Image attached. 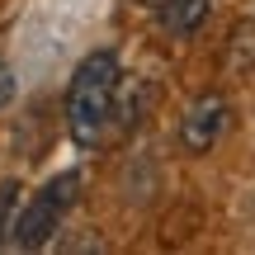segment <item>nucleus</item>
Instances as JSON below:
<instances>
[{
    "mask_svg": "<svg viewBox=\"0 0 255 255\" xmlns=\"http://www.w3.org/2000/svg\"><path fill=\"white\" fill-rule=\"evenodd\" d=\"M76 189H81V175L76 170L52 175V180L19 208V222H14V237L9 241H14L19 251H43L47 241L62 232L66 213H71V203H76Z\"/></svg>",
    "mask_w": 255,
    "mask_h": 255,
    "instance_id": "2",
    "label": "nucleus"
},
{
    "mask_svg": "<svg viewBox=\"0 0 255 255\" xmlns=\"http://www.w3.org/2000/svg\"><path fill=\"white\" fill-rule=\"evenodd\" d=\"M156 14H161V28L170 38H189V33H199L203 19H208V0H161Z\"/></svg>",
    "mask_w": 255,
    "mask_h": 255,
    "instance_id": "4",
    "label": "nucleus"
},
{
    "mask_svg": "<svg viewBox=\"0 0 255 255\" xmlns=\"http://www.w3.org/2000/svg\"><path fill=\"white\" fill-rule=\"evenodd\" d=\"M9 100H14V71H9V66L0 62V109H5Z\"/></svg>",
    "mask_w": 255,
    "mask_h": 255,
    "instance_id": "7",
    "label": "nucleus"
},
{
    "mask_svg": "<svg viewBox=\"0 0 255 255\" xmlns=\"http://www.w3.org/2000/svg\"><path fill=\"white\" fill-rule=\"evenodd\" d=\"M222 57H227V71H237V76L255 71V19H241L227 33V52Z\"/></svg>",
    "mask_w": 255,
    "mask_h": 255,
    "instance_id": "5",
    "label": "nucleus"
},
{
    "mask_svg": "<svg viewBox=\"0 0 255 255\" xmlns=\"http://www.w3.org/2000/svg\"><path fill=\"white\" fill-rule=\"evenodd\" d=\"M19 184L9 180V184H0V246H5L9 237H14V222H19Z\"/></svg>",
    "mask_w": 255,
    "mask_h": 255,
    "instance_id": "6",
    "label": "nucleus"
},
{
    "mask_svg": "<svg viewBox=\"0 0 255 255\" xmlns=\"http://www.w3.org/2000/svg\"><path fill=\"white\" fill-rule=\"evenodd\" d=\"M119 81L123 66L114 47H95L90 57H81V66L71 71L66 85V132L76 146H100L104 132L114 123V104H119Z\"/></svg>",
    "mask_w": 255,
    "mask_h": 255,
    "instance_id": "1",
    "label": "nucleus"
},
{
    "mask_svg": "<svg viewBox=\"0 0 255 255\" xmlns=\"http://www.w3.org/2000/svg\"><path fill=\"white\" fill-rule=\"evenodd\" d=\"M227 128H232V100L222 90H208V95H199V100L180 114L175 137H180V146L189 156H208L213 146L227 137Z\"/></svg>",
    "mask_w": 255,
    "mask_h": 255,
    "instance_id": "3",
    "label": "nucleus"
}]
</instances>
